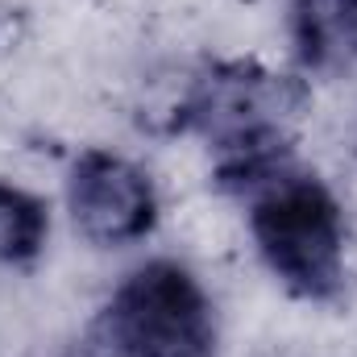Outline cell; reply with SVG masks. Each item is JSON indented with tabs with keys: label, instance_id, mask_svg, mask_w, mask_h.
I'll use <instances>...</instances> for the list:
<instances>
[{
	"label": "cell",
	"instance_id": "obj_1",
	"mask_svg": "<svg viewBox=\"0 0 357 357\" xmlns=\"http://www.w3.org/2000/svg\"><path fill=\"white\" fill-rule=\"evenodd\" d=\"M303 91L258 63H216L183 96L175 125L216 150V183L250 195L258 183L291 167L287 116Z\"/></svg>",
	"mask_w": 357,
	"mask_h": 357
},
{
	"label": "cell",
	"instance_id": "obj_2",
	"mask_svg": "<svg viewBox=\"0 0 357 357\" xmlns=\"http://www.w3.org/2000/svg\"><path fill=\"white\" fill-rule=\"evenodd\" d=\"M250 204V229L274 278L299 299H337L345 282V220L333 191L291 162L258 183Z\"/></svg>",
	"mask_w": 357,
	"mask_h": 357
},
{
	"label": "cell",
	"instance_id": "obj_3",
	"mask_svg": "<svg viewBox=\"0 0 357 357\" xmlns=\"http://www.w3.org/2000/svg\"><path fill=\"white\" fill-rule=\"evenodd\" d=\"M100 357H216V316L175 262L133 270L96 320Z\"/></svg>",
	"mask_w": 357,
	"mask_h": 357
},
{
	"label": "cell",
	"instance_id": "obj_4",
	"mask_svg": "<svg viewBox=\"0 0 357 357\" xmlns=\"http://www.w3.org/2000/svg\"><path fill=\"white\" fill-rule=\"evenodd\" d=\"M71 216L79 233L96 245H125L154 229L158 199L150 178L133 162L91 150L71 171Z\"/></svg>",
	"mask_w": 357,
	"mask_h": 357
},
{
	"label": "cell",
	"instance_id": "obj_5",
	"mask_svg": "<svg viewBox=\"0 0 357 357\" xmlns=\"http://www.w3.org/2000/svg\"><path fill=\"white\" fill-rule=\"evenodd\" d=\"M291 38L307 71L333 75L357 63V0H291Z\"/></svg>",
	"mask_w": 357,
	"mask_h": 357
},
{
	"label": "cell",
	"instance_id": "obj_6",
	"mask_svg": "<svg viewBox=\"0 0 357 357\" xmlns=\"http://www.w3.org/2000/svg\"><path fill=\"white\" fill-rule=\"evenodd\" d=\"M46 208L29 191L0 183V262H33L46 245Z\"/></svg>",
	"mask_w": 357,
	"mask_h": 357
}]
</instances>
